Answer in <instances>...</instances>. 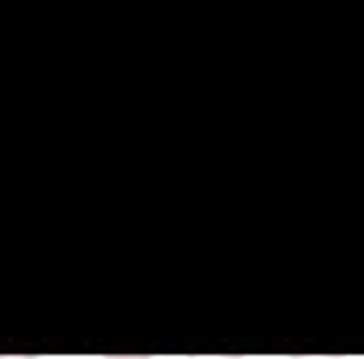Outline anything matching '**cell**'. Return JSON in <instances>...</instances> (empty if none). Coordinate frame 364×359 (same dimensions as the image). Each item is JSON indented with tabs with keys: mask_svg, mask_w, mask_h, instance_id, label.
Masks as SVG:
<instances>
[{
	"mask_svg": "<svg viewBox=\"0 0 364 359\" xmlns=\"http://www.w3.org/2000/svg\"><path fill=\"white\" fill-rule=\"evenodd\" d=\"M0 359H38V355H0Z\"/></svg>",
	"mask_w": 364,
	"mask_h": 359,
	"instance_id": "obj_4",
	"label": "cell"
},
{
	"mask_svg": "<svg viewBox=\"0 0 364 359\" xmlns=\"http://www.w3.org/2000/svg\"><path fill=\"white\" fill-rule=\"evenodd\" d=\"M186 359H242V355H186Z\"/></svg>",
	"mask_w": 364,
	"mask_h": 359,
	"instance_id": "obj_2",
	"label": "cell"
},
{
	"mask_svg": "<svg viewBox=\"0 0 364 359\" xmlns=\"http://www.w3.org/2000/svg\"><path fill=\"white\" fill-rule=\"evenodd\" d=\"M288 359H348V355H288Z\"/></svg>",
	"mask_w": 364,
	"mask_h": 359,
	"instance_id": "obj_1",
	"label": "cell"
},
{
	"mask_svg": "<svg viewBox=\"0 0 364 359\" xmlns=\"http://www.w3.org/2000/svg\"><path fill=\"white\" fill-rule=\"evenodd\" d=\"M106 359H153V355H106Z\"/></svg>",
	"mask_w": 364,
	"mask_h": 359,
	"instance_id": "obj_3",
	"label": "cell"
}]
</instances>
